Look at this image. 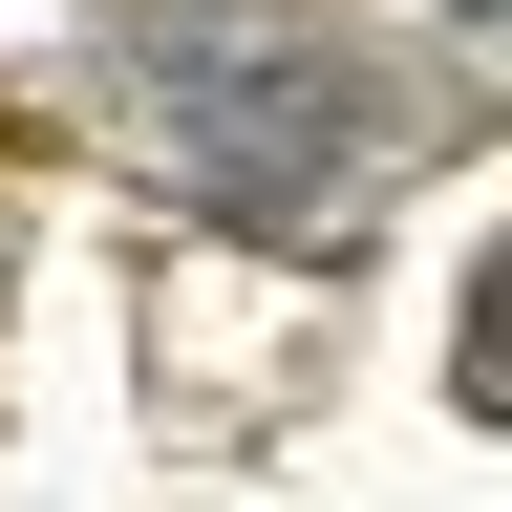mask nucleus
<instances>
[{"mask_svg": "<svg viewBox=\"0 0 512 512\" xmlns=\"http://www.w3.org/2000/svg\"><path fill=\"white\" fill-rule=\"evenodd\" d=\"M128 64H150L171 171L235 192V214H320V192H363V171L427 128V107H384L363 64L299 22V0H150V22H128Z\"/></svg>", "mask_w": 512, "mask_h": 512, "instance_id": "f257e3e1", "label": "nucleus"}]
</instances>
